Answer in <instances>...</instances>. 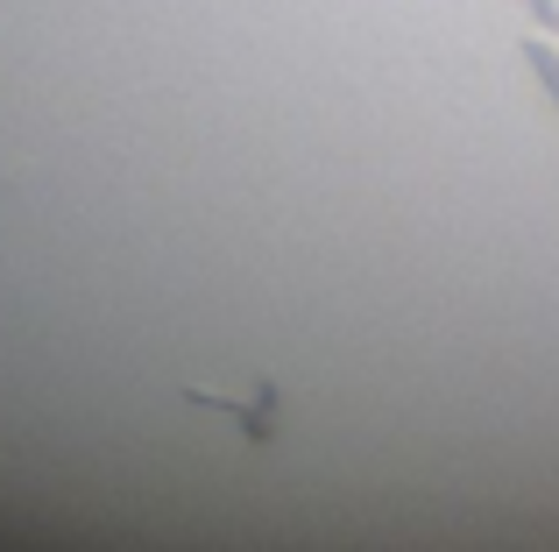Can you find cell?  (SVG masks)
Instances as JSON below:
<instances>
[{
	"label": "cell",
	"instance_id": "obj_1",
	"mask_svg": "<svg viewBox=\"0 0 559 552\" xmlns=\"http://www.w3.org/2000/svg\"><path fill=\"white\" fill-rule=\"evenodd\" d=\"M185 397L205 404V411H219V418H234L248 440H270L276 432V389L270 383H255V389H205V383H191Z\"/></svg>",
	"mask_w": 559,
	"mask_h": 552
},
{
	"label": "cell",
	"instance_id": "obj_2",
	"mask_svg": "<svg viewBox=\"0 0 559 552\" xmlns=\"http://www.w3.org/2000/svg\"><path fill=\"white\" fill-rule=\"evenodd\" d=\"M524 64L538 71V85H546V99L559 107V43H552V36H524Z\"/></svg>",
	"mask_w": 559,
	"mask_h": 552
},
{
	"label": "cell",
	"instance_id": "obj_3",
	"mask_svg": "<svg viewBox=\"0 0 559 552\" xmlns=\"http://www.w3.org/2000/svg\"><path fill=\"white\" fill-rule=\"evenodd\" d=\"M524 8H532V14H538V22H546V28H552V36H559V0H524Z\"/></svg>",
	"mask_w": 559,
	"mask_h": 552
}]
</instances>
